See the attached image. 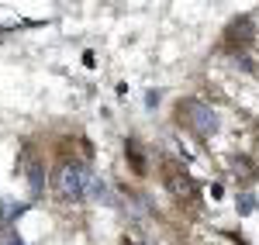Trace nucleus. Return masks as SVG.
I'll list each match as a JSON object with an SVG mask.
<instances>
[{
  "label": "nucleus",
  "instance_id": "nucleus-1",
  "mask_svg": "<svg viewBox=\"0 0 259 245\" xmlns=\"http://www.w3.org/2000/svg\"><path fill=\"white\" fill-rule=\"evenodd\" d=\"M90 186V169L80 163V159H66L56 169V190H59L62 201H80Z\"/></svg>",
  "mask_w": 259,
  "mask_h": 245
},
{
  "label": "nucleus",
  "instance_id": "nucleus-2",
  "mask_svg": "<svg viewBox=\"0 0 259 245\" xmlns=\"http://www.w3.org/2000/svg\"><path fill=\"white\" fill-rule=\"evenodd\" d=\"M177 118H180L183 128H190V131L200 135V138H207V135L218 128V114H214L211 107L197 104V101H180L177 104Z\"/></svg>",
  "mask_w": 259,
  "mask_h": 245
},
{
  "label": "nucleus",
  "instance_id": "nucleus-3",
  "mask_svg": "<svg viewBox=\"0 0 259 245\" xmlns=\"http://www.w3.org/2000/svg\"><path fill=\"white\" fill-rule=\"evenodd\" d=\"M249 35H252V31H249V21L242 18V21H232V28H228V38L232 41H242V45H245V41H249Z\"/></svg>",
  "mask_w": 259,
  "mask_h": 245
},
{
  "label": "nucleus",
  "instance_id": "nucleus-4",
  "mask_svg": "<svg viewBox=\"0 0 259 245\" xmlns=\"http://www.w3.org/2000/svg\"><path fill=\"white\" fill-rule=\"evenodd\" d=\"M124 152L132 156V169H135V173H145V156H142V149L132 142V138L124 142Z\"/></svg>",
  "mask_w": 259,
  "mask_h": 245
}]
</instances>
